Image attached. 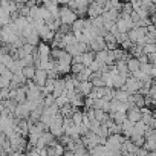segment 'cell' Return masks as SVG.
Segmentation results:
<instances>
[{"label":"cell","mask_w":156,"mask_h":156,"mask_svg":"<svg viewBox=\"0 0 156 156\" xmlns=\"http://www.w3.org/2000/svg\"><path fill=\"white\" fill-rule=\"evenodd\" d=\"M34 78H35V83H37L38 86H44L46 81H48V70H44V69H38V70H35Z\"/></svg>","instance_id":"cell-1"},{"label":"cell","mask_w":156,"mask_h":156,"mask_svg":"<svg viewBox=\"0 0 156 156\" xmlns=\"http://www.w3.org/2000/svg\"><path fill=\"white\" fill-rule=\"evenodd\" d=\"M80 61L86 66V67H89L92 63H94V55L90 54V52H87V54H83V57L80 58Z\"/></svg>","instance_id":"cell-2"},{"label":"cell","mask_w":156,"mask_h":156,"mask_svg":"<svg viewBox=\"0 0 156 156\" xmlns=\"http://www.w3.org/2000/svg\"><path fill=\"white\" fill-rule=\"evenodd\" d=\"M23 73H25V76H28V78H34L35 69H34V67H25V69H23Z\"/></svg>","instance_id":"cell-3"}]
</instances>
